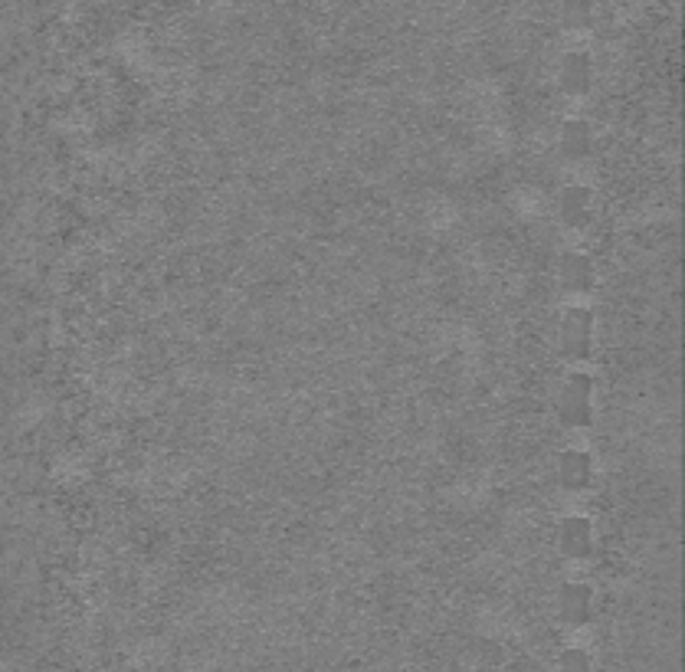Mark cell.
I'll list each match as a JSON object with an SVG mask.
<instances>
[{"instance_id":"obj_1","label":"cell","mask_w":685,"mask_h":672,"mask_svg":"<svg viewBox=\"0 0 685 672\" xmlns=\"http://www.w3.org/2000/svg\"><path fill=\"white\" fill-rule=\"evenodd\" d=\"M554 410L564 427H587L594 417V381L581 371L568 374L554 394Z\"/></svg>"},{"instance_id":"obj_2","label":"cell","mask_w":685,"mask_h":672,"mask_svg":"<svg viewBox=\"0 0 685 672\" xmlns=\"http://www.w3.org/2000/svg\"><path fill=\"white\" fill-rule=\"evenodd\" d=\"M594 335H597L594 312H590V309H581V305H574V309L564 312L561 328H558L564 358H571V361H587L590 355H594Z\"/></svg>"},{"instance_id":"obj_3","label":"cell","mask_w":685,"mask_h":672,"mask_svg":"<svg viewBox=\"0 0 685 672\" xmlns=\"http://www.w3.org/2000/svg\"><path fill=\"white\" fill-rule=\"evenodd\" d=\"M558 548L564 558L584 561L594 551V522L587 515H568L558 525Z\"/></svg>"},{"instance_id":"obj_4","label":"cell","mask_w":685,"mask_h":672,"mask_svg":"<svg viewBox=\"0 0 685 672\" xmlns=\"http://www.w3.org/2000/svg\"><path fill=\"white\" fill-rule=\"evenodd\" d=\"M558 617L568 627H584L594 617V591L584 581H571L558 591Z\"/></svg>"},{"instance_id":"obj_5","label":"cell","mask_w":685,"mask_h":672,"mask_svg":"<svg viewBox=\"0 0 685 672\" xmlns=\"http://www.w3.org/2000/svg\"><path fill=\"white\" fill-rule=\"evenodd\" d=\"M558 282L568 292H577V296H584V292L594 289V282H597L594 259H590L587 253L568 250V253L558 259Z\"/></svg>"},{"instance_id":"obj_6","label":"cell","mask_w":685,"mask_h":672,"mask_svg":"<svg viewBox=\"0 0 685 672\" xmlns=\"http://www.w3.org/2000/svg\"><path fill=\"white\" fill-rule=\"evenodd\" d=\"M558 82L568 96H587L590 86H594V60L584 50L568 53L558 66Z\"/></svg>"},{"instance_id":"obj_7","label":"cell","mask_w":685,"mask_h":672,"mask_svg":"<svg viewBox=\"0 0 685 672\" xmlns=\"http://www.w3.org/2000/svg\"><path fill=\"white\" fill-rule=\"evenodd\" d=\"M558 482L568 492H584L594 482V459L584 450H564L558 456Z\"/></svg>"},{"instance_id":"obj_8","label":"cell","mask_w":685,"mask_h":672,"mask_svg":"<svg viewBox=\"0 0 685 672\" xmlns=\"http://www.w3.org/2000/svg\"><path fill=\"white\" fill-rule=\"evenodd\" d=\"M558 217L564 227H571V230L587 227L590 217H594V194L581 184H571L568 191L558 197Z\"/></svg>"},{"instance_id":"obj_9","label":"cell","mask_w":685,"mask_h":672,"mask_svg":"<svg viewBox=\"0 0 685 672\" xmlns=\"http://www.w3.org/2000/svg\"><path fill=\"white\" fill-rule=\"evenodd\" d=\"M594 128H590L584 119H568L561 125V132H558V148H561V155L564 158H587L590 151H594Z\"/></svg>"},{"instance_id":"obj_10","label":"cell","mask_w":685,"mask_h":672,"mask_svg":"<svg viewBox=\"0 0 685 672\" xmlns=\"http://www.w3.org/2000/svg\"><path fill=\"white\" fill-rule=\"evenodd\" d=\"M594 0H558V14L568 27H587L594 20Z\"/></svg>"},{"instance_id":"obj_11","label":"cell","mask_w":685,"mask_h":672,"mask_svg":"<svg viewBox=\"0 0 685 672\" xmlns=\"http://www.w3.org/2000/svg\"><path fill=\"white\" fill-rule=\"evenodd\" d=\"M554 672H594V663H590V656L584 650L571 646V650H564L558 656V669Z\"/></svg>"}]
</instances>
